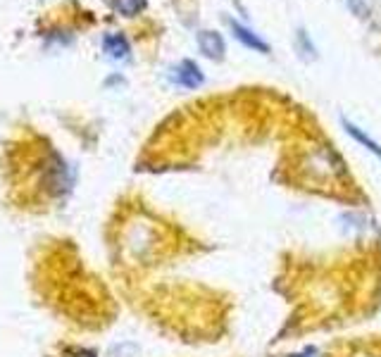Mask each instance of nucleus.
Masks as SVG:
<instances>
[{"mask_svg":"<svg viewBox=\"0 0 381 357\" xmlns=\"http://www.w3.org/2000/svg\"><path fill=\"white\" fill-rule=\"evenodd\" d=\"M291 357H319V353L315 348H305V350H300L298 355H291Z\"/></svg>","mask_w":381,"mask_h":357,"instance_id":"nucleus-7","label":"nucleus"},{"mask_svg":"<svg viewBox=\"0 0 381 357\" xmlns=\"http://www.w3.org/2000/svg\"><path fill=\"white\" fill-rule=\"evenodd\" d=\"M172 72H174L172 79L184 88H198V86H203V82H205L203 72H200V67L193 62V60H184V62H179Z\"/></svg>","mask_w":381,"mask_h":357,"instance_id":"nucleus-1","label":"nucleus"},{"mask_svg":"<svg viewBox=\"0 0 381 357\" xmlns=\"http://www.w3.org/2000/svg\"><path fill=\"white\" fill-rule=\"evenodd\" d=\"M114 5H117V10L122 14L134 17V14H138L145 8V0H114Z\"/></svg>","mask_w":381,"mask_h":357,"instance_id":"nucleus-6","label":"nucleus"},{"mask_svg":"<svg viewBox=\"0 0 381 357\" xmlns=\"http://www.w3.org/2000/svg\"><path fill=\"white\" fill-rule=\"evenodd\" d=\"M198 48H200V53L210 60H222L224 53H227L224 38L219 36L217 32H200L198 34Z\"/></svg>","mask_w":381,"mask_h":357,"instance_id":"nucleus-2","label":"nucleus"},{"mask_svg":"<svg viewBox=\"0 0 381 357\" xmlns=\"http://www.w3.org/2000/svg\"><path fill=\"white\" fill-rule=\"evenodd\" d=\"M229 27H232L234 36L238 38L241 43L245 45V48L250 50H258V53H269V45L262 41V38L258 36V34H253L248 27H243V24H238L236 19H229Z\"/></svg>","mask_w":381,"mask_h":357,"instance_id":"nucleus-3","label":"nucleus"},{"mask_svg":"<svg viewBox=\"0 0 381 357\" xmlns=\"http://www.w3.org/2000/svg\"><path fill=\"white\" fill-rule=\"evenodd\" d=\"M103 50L108 53V58L112 60H127L132 48H129V41L122 36V34H108L103 38Z\"/></svg>","mask_w":381,"mask_h":357,"instance_id":"nucleus-4","label":"nucleus"},{"mask_svg":"<svg viewBox=\"0 0 381 357\" xmlns=\"http://www.w3.org/2000/svg\"><path fill=\"white\" fill-rule=\"evenodd\" d=\"M343 127H345V132H348L350 136H353L355 140H358L360 145H362V148H367L369 153L374 155V158L381 160V145L377 143V140L372 138V136H367V134L362 132V129H360V127H355L353 122H348V119H343Z\"/></svg>","mask_w":381,"mask_h":357,"instance_id":"nucleus-5","label":"nucleus"}]
</instances>
